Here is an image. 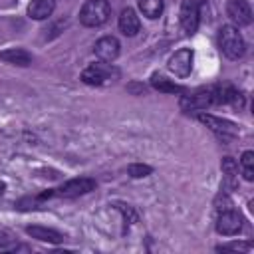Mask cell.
<instances>
[{"instance_id":"obj_7","label":"cell","mask_w":254,"mask_h":254,"mask_svg":"<svg viewBox=\"0 0 254 254\" xmlns=\"http://www.w3.org/2000/svg\"><path fill=\"white\" fill-rule=\"evenodd\" d=\"M214 105V87L198 89L192 95H183L181 97V109L183 111H196Z\"/></svg>"},{"instance_id":"obj_3","label":"cell","mask_w":254,"mask_h":254,"mask_svg":"<svg viewBox=\"0 0 254 254\" xmlns=\"http://www.w3.org/2000/svg\"><path fill=\"white\" fill-rule=\"evenodd\" d=\"M200 8H202V0H183L181 4V28L185 34H194L198 24H200Z\"/></svg>"},{"instance_id":"obj_6","label":"cell","mask_w":254,"mask_h":254,"mask_svg":"<svg viewBox=\"0 0 254 254\" xmlns=\"http://www.w3.org/2000/svg\"><path fill=\"white\" fill-rule=\"evenodd\" d=\"M196 119L202 121L210 131H214L222 139H230V137H234L238 133L236 125L232 121H228V119H222V117H216V115H210V113H204V111H198Z\"/></svg>"},{"instance_id":"obj_21","label":"cell","mask_w":254,"mask_h":254,"mask_svg":"<svg viewBox=\"0 0 254 254\" xmlns=\"http://www.w3.org/2000/svg\"><path fill=\"white\" fill-rule=\"evenodd\" d=\"M121 214H123V218H125V226L127 224H133V222H137V212L133 210V206H129V204H123V202H115L113 204Z\"/></svg>"},{"instance_id":"obj_19","label":"cell","mask_w":254,"mask_h":254,"mask_svg":"<svg viewBox=\"0 0 254 254\" xmlns=\"http://www.w3.org/2000/svg\"><path fill=\"white\" fill-rule=\"evenodd\" d=\"M240 169H242V175L246 181H252L254 179V153L252 151H244L242 157H240Z\"/></svg>"},{"instance_id":"obj_16","label":"cell","mask_w":254,"mask_h":254,"mask_svg":"<svg viewBox=\"0 0 254 254\" xmlns=\"http://www.w3.org/2000/svg\"><path fill=\"white\" fill-rule=\"evenodd\" d=\"M222 175H224V187L226 189H234L236 187V181H238V165L232 157H224L222 163Z\"/></svg>"},{"instance_id":"obj_11","label":"cell","mask_w":254,"mask_h":254,"mask_svg":"<svg viewBox=\"0 0 254 254\" xmlns=\"http://www.w3.org/2000/svg\"><path fill=\"white\" fill-rule=\"evenodd\" d=\"M119 48H121V44H119V40L115 36H103V38H99L95 42L93 52H95V56L101 62H107L109 64V62H113L119 56Z\"/></svg>"},{"instance_id":"obj_8","label":"cell","mask_w":254,"mask_h":254,"mask_svg":"<svg viewBox=\"0 0 254 254\" xmlns=\"http://www.w3.org/2000/svg\"><path fill=\"white\" fill-rule=\"evenodd\" d=\"M240 228H242V216L234 208L218 210V218H216V232L218 234L232 236V234H238Z\"/></svg>"},{"instance_id":"obj_14","label":"cell","mask_w":254,"mask_h":254,"mask_svg":"<svg viewBox=\"0 0 254 254\" xmlns=\"http://www.w3.org/2000/svg\"><path fill=\"white\" fill-rule=\"evenodd\" d=\"M56 8V0H32L28 6V16L34 20H46L52 16Z\"/></svg>"},{"instance_id":"obj_2","label":"cell","mask_w":254,"mask_h":254,"mask_svg":"<svg viewBox=\"0 0 254 254\" xmlns=\"http://www.w3.org/2000/svg\"><path fill=\"white\" fill-rule=\"evenodd\" d=\"M111 16V6L107 0H87L79 10V22L87 28L103 26Z\"/></svg>"},{"instance_id":"obj_17","label":"cell","mask_w":254,"mask_h":254,"mask_svg":"<svg viewBox=\"0 0 254 254\" xmlns=\"http://www.w3.org/2000/svg\"><path fill=\"white\" fill-rule=\"evenodd\" d=\"M139 10L143 12V16L155 20L163 12V0H139Z\"/></svg>"},{"instance_id":"obj_12","label":"cell","mask_w":254,"mask_h":254,"mask_svg":"<svg viewBox=\"0 0 254 254\" xmlns=\"http://www.w3.org/2000/svg\"><path fill=\"white\" fill-rule=\"evenodd\" d=\"M119 30L125 36H135L141 30L139 16H137V12L133 8H123L121 10V14H119Z\"/></svg>"},{"instance_id":"obj_5","label":"cell","mask_w":254,"mask_h":254,"mask_svg":"<svg viewBox=\"0 0 254 254\" xmlns=\"http://www.w3.org/2000/svg\"><path fill=\"white\" fill-rule=\"evenodd\" d=\"M117 75L119 71L115 67H111L107 62H101V64H91L89 67H85L81 71V81L87 85H103L107 79L117 77Z\"/></svg>"},{"instance_id":"obj_20","label":"cell","mask_w":254,"mask_h":254,"mask_svg":"<svg viewBox=\"0 0 254 254\" xmlns=\"http://www.w3.org/2000/svg\"><path fill=\"white\" fill-rule=\"evenodd\" d=\"M127 173L133 177V179H141V177H149L153 173V169L149 165H143V163H133L127 167Z\"/></svg>"},{"instance_id":"obj_24","label":"cell","mask_w":254,"mask_h":254,"mask_svg":"<svg viewBox=\"0 0 254 254\" xmlns=\"http://www.w3.org/2000/svg\"><path fill=\"white\" fill-rule=\"evenodd\" d=\"M4 189H6V185H4V183H0V196L4 194Z\"/></svg>"},{"instance_id":"obj_23","label":"cell","mask_w":254,"mask_h":254,"mask_svg":"<svg viewBox=\"0 0 254 254\" xmlns=\"http://www.w3.org/2000/svg\"><path fill=\"white\" fill-rule=\"evenodd\" d=\"M216 250H250V244H248V242H244V244H240V242H232V244L216 246Z\"/></svg>"},{"instance_id":"obj_4","label":"cell","mask_w":254,"mask_h":254,"mask_svg":"<svg viewBox=\"0 0 254 254\" xmlns=\"http://www.w3.org/2000/svg\"><path fill=\"white\" fill-rule=\"evenodd\" d=\"M95 189V181L87 179V177H79V179H71L67 183H64L60 189L50 190L52 196H62V198H75L81 194H87Z\"/></svg>"},{"instance_id":"obj_22","label":"cell","mask_w":254,"mask_h":254,"mask_svg":"<svg viewBox=\"0 0 254 254\" xmlns=\"http://www.w3.org/2000/svg\"><path fill=\"white\" fill-rule=\"evenodd\" d=\"M16 248H18V244L4 230H0V252H10V250H16Z\"/></svg>"},{"instance_id":"obj_9","label":"cell","mask_w":254,"mask_h":254,"mask_svg":"<svg viewBox=\"0 0 254 254\" xmlns=\"http://www.w3.org/2000/svg\"><path fill=\"white\" fill-rule=\"evenodd\" d=\"M226 14L234 26H248L252 22V8L246 0H226Z\"/></svg>"},{"instance_id":"obj_13","label":"cell","mask_w":254,"mask_h":254,"mask_svg":"<svg viewBox=\"0 0 254 254\" xmlns=\"http://www.w3.org/2000/svg\"><path fill=\"white\" fill-rule=\"evenodd\" d=\"M26 232L36 238V240H42V242H50V244H60L64 242V234L54 230V228H48V226H40V224H34V226H28Z\"/></svg>"},{"instance_id":"obj_15","label":"cell","mask_w":254,"mask_h":254,"mask_svg":"<svg viewBox=\"0 0 254 254\" xmlns=\"http://www.w3.org/2000/svg\"><path fill=\"white\" fill-rule=\"evenodd\" d=\"M0 60L6 62V64H12V65H22V67L32 64V56L26 50H20V48H12V50H6V52H0Z\"/></svg>"},{"instance_id":"obj_10","label":"cell","mask_w":254,"mask_h":254,"mask_svg":"<svg viewBox=\"0 0 254 254\" xmlns=\"http://www.w3.org/2000/svg\"><path fill=\"white\" fill-rule=\"evenodd\" d=\"M192 58H194L192 50L183 48V50L175 52V54L169 58V69H171L177 77H187V75L190 73V69H192Z\"/></svg>"},{"instance_id":"obj_18","label":"cell","mask_w":254,"mask_h":254,"mask_svg":"<svg viewBox=\"0 0 254 254\" xmlns=\"http://www.w3.org/2000/svg\"><path fill=\"white\" fill-rule=\"evenodd\" d=\"M151 85H153L155 89H159V91H167V93H183V87H181V85L171 83L167 77H163V75H159V73H153V77H151Z\"/></svg>"},{"instance_id":"obj_1","label":"cell","mask_w":254,"mask_h":254,"mask_svg":"<svg viewBox=\"0 0 254 254\" xmlns=\"http://www.w3.org/2000/svg\"><path fill=\"white\" fill-rule=\"evenodd\" d=\"M218 46L228 60H238L246 52V44L236 26H222L218 30Z\"/></svg>"}]
</instances>
